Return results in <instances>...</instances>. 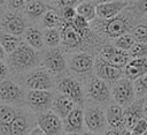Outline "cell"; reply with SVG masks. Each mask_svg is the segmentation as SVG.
I'll list each match as a JSON object with an SVG mask.
<instances>
[{
	"label": "cell",
	"mask_w": 147,
	"mask_h": 135,
	"mask_svg": "<svg viewBox=\"0 0 147 135\" xmlns=\"http://www.w3.org/2000/svg\"><path fill=\"white\" fill-rule=\"evenodd\" d=\"M140 15L138 14L134 5L130 7V5L118 15L115 17L108 18V20H100L101 24L98 25L96 31L99 33H102L109 39H114L125 32L131 31V29L138 24V18Z\"/></svg>",
	"instance_id": "1"
},
{
	"label": "cell",
	"mask_w": 147,
	"mask_h": 135,
	"mask_svg": "<svg viewBox=\"0 0 147 135\" xmlns=\"http://www.w3.org/2000/svg\"><path fill=\"white\" fill-rule=\"evenodd\" d=\"M40 51H37L28 43H21L11 53L7 55V65L9 70L15 74L29 73L33 68L41 65Z\"/></svg>",
	"instance_id": "2"
},
{
	"label": "cell",
	"mask_w": 147,
	"mask_h": 135,
	"mask_svg": "<svg viewBox=\"0 0 147 135\" xmlns=\"http://www.w3.org/2000/svg\"><path fill=\"white\" fill-rule=\"evenodd\" d=\"M85 93L88 102L95 103L101 106L107 105L113 100L110 84L95 74L87 76V80L85 82Z\"/></svg>",
	"instance_id": "3"
},
{
	"label": "cell",
	"mask_w": 147,
	"mask_h": 135,
	"mask_svg": "<svg viewBox=\"0 0 147 135\" xmlns=\"http://www.w3.org/2000/svg\"><path fill=\"white\" fill-rule=\"evenodd\" d=\"M84 122L85 130L92 134H105L108 127L102 106L88 100L87 105L84 107Z\"/></svg>",
	"instance_id": "4"
},
{
	"label": "cell",
	"mask_w": 147,
	"mask_h": 135,
	"mask_svg": "<svg viewBox=\"0 0 147 135\" xmlns=\"http://www.w3.org/2000/svg\"><path fill=\"white\" fill-rule=\"evenodd\" d=\"M55 91L68 96L77 105H84L86 102L85 85L80 80L76 78L75 76L67 75L56 80Z\"/></svg>",
	"instance_id": "5"
},
{
	"label": "cell",
	"mask_w": 147,
	"mask_h": 135,
	"mask_svg": "<svg viewBox=\"0 0 147 135\" xmlns=\"http://www.w3.org/2000/svg\"><path fill=\"white\" fill-rule=\"evenodd\" d=\"M56 80L46 68L36 67L25 75L24 85L28 90H53L55 89Z\"/></svg>",
	"instance_id": "6"
},
{
	"label": "cell",
	"mask_w": 147,
	"mask_h": 135,
	"mask_svg": "<svg viewBox=\"0 0 147 135\" xmlns=\"http://www.w3.org/2000/svg\"><path fill=\"white\" fill-rule=\"evenodd\" d=\"M95 58L88 51L71 52L68 60V68L77 76H88L94 70Z\"/></svg>",
	"instance_id": "7"
},
{
	"label": "cell",
	"mask_w": 147,
	"mask_h": 135,
	"mask_svg": "<svg viewBox=\"0 0 147 135\" xmlns=\"http://www.w3.org/2000/svg\"><path fill=\"white\" fill-rule=\"evenodd\" d=\"M111 99L125 107L137 99L133 81L123 75L111 84Z\"/></svg>",
	"instance_id": "8"
},
{
	"label": "cell",
	"mask_w": 147,
	"mask_h": 135,
	"mask_svg": "<svg viewBox=\"0 0 147 135\" xmlns=\"http://www.w3.org/2000/svg\"><path fill=\"white\" fill-rule=\"evenodd\" d=\"M41 66L46 68L54 76L61 75L67 69V59L63 53V48L57 47H48L44 51L41 55Z\"/></svg>",
	"instance_id": "9"
},
{
	"label": "cell",
	"mask_w": 147,
	"mask_h": 135,
	"mask_svg": "<svg viewBox=\"0 0 147 135\" xmlns=\"http://www.w3.org/2000/svg\"><path fill=\"white\" fill-rule=\"evenodd\" d=\"M26 91L10 78H3L0 81V103L21 105L25 104Z\"/></svg>",
	"instance_id": "10"
},
{
	"label": "cell",
	"mask_w": 147,
	"mask_h": 135,
	"mask_svg": "<svg viewBox=\"0 0 147 135\" xmlns=\"http://www.w3.org/2000/svg\"><path fill=\"white\" fill-rule=\"evenodd\" d=\"M54 92L52 90H28L25 105L33 113H41L51 108Z\"/></svg>",
	"instance_id": "11"
},
{
	"label": "cell",
	"mask_w": 147,
	"mask_h": 135,
	"mask_svg": "<svg viewBox=\"0 0 147 135\" xmlns=\"http://www.w3.org/2000/svg\"><path fill=\"white\" fill-rule=\"evenodd\" d=\"M36 123L45 134H63V119L51 108L38 113L36 117Z\"/></svg>",
	"instance_id": "12"
},
{
	"label": "cell",
	"mask_w": 147,
	"mask_h": 135,
	"mask_svg": "<svg viewBox=\"0 0 147 135\" xmlns=\"http://www.w3.org/2000/svg\"><path fill=\"white\" fill-rule=\"evenodd\" d=\"M0 28L7 32H10L13 35L21 37L24 35V32L28 28L26 17L24 15H20L17 12L9 9L8 12L3 13V15L1 16Z\"/></svg>",
	"instance_id": "13"
},
{
	"label": "cell",
	"mask_w": 147,
	"mask_h": 135,
	"mask_svg": "<svg viewBox=\"0 0 147 135\" xmlns=\"http://www.w3.org/2000/svg\"><path fill=\"white\" fill-rule=\"evenodd\" d=\"M99 58L109 62V63H111V65L121 67V68H124L125 65L131 59V57L129 54V51L121 50V48L116 47L113 43L111 44H103L100 47Z\"/></svg>",
	"instance_id": "14"
},
{
	"label": "cell",
	"mask_w": 147,
	"mask_h": 135,
	"mask_svg": "<svg viewBox=\"0 0 147 135\" xmlns=\"http://www.w3.org/2000/svg\"><path fill=\"white\" fill-rule=\"evenodd\" d=\"M84 108L83 105H76L70 113L63 119L64 134H83L85 133Z\"/></svg>",
	"instance_id": "15"
},
{
	"label": "cell",
	"mask_w": 147,
	"mask_h": 135,
	"mask_svg": "<svg viewBox=\"0 0 147 135\" xmlns=\"http://www.w3.org/2000/svg\"><path fill=\"white\" fill-rule=\"evenodd\" d=\"M146 97H139L134 99L131 104L123 107V117H124V127L130 133L133 126L144 118L142 111H144V103ZM131 134V133H130Z\"/></svg>",
	"instance_id": "16"
},
{
	"label": "cell",
	"mask_w": 147,
	"mask_h": 135,
	"mask_svg": "<svg viewBox=\"0 0 147 135\" xmlns=\"http://www.w3.org/2000/svg\"><path fill=\"white\" fill-rule=\"evenodd\" d=\"M94 74L96 76H99L100 78L107 81L109 84H113L119 77H122L124 75L123 68L117 67L115 65H111V63H109V62H107V61H105L100 58H98L95 60Z\"/></svg>",
	"instance_id": "17"
},
{
	"label": "cell",
	"mask_w": 147,
	"mask_h": 135,
	"mask_svg": "<svg viewBox=\"0 0 147 135\" xmlns=\"http://www.w3.org/2000/svg\"><path fill=\"white\" fill-rule=\"evenodd\" d=\"M105 113H106V120H107V125H108L107 128L118 129L122 134H130L124 127L123 106H121L116 102L111 100L109 104H107Z\"/></svg>",
	"instance_id": "18"
},
{
	"label": "cell",
	"mask_w": 147,
	"mask_h": 135,
	"mask_svg": "<svg viewBox=\"0 0 147 135\" xmlns=\"http://www.w3.org/2000/svg\"><path fill=\"white\" fill-rule=\"evenodd\" d=\"M130 3L124 0H113L96 5V17L100 20H108L121 14Z\"/></svg>",
	"instance_id": "19"
},
{
	"label": "cell",
	"mask_w": 147,
	"mask_h": 135,
	"mask_svg": "<svg viewBox=\"0 0 147 135\" xmlns=\"http://www.w3.org/2000/svg\"><path fill=\"white\" fill-rule=\"evenodd\" d=\"M76 105L77 104L71 98H69L68 96L56 91L54 93V97H53V100H52L51 110H53L57 115H60L62 119H64Z\"/></svg>",
	"instance_id": "20"
},
{
	"label": "cell",
	"mask_w": 147,
	"mask_h": 135,
	"mask_svg": "<svg viewBox=\"0 0 147 135\" xmlns=\"http://www.w3.org/2000/svg\"><path fill=\"white\" fill-rule=\"evenodd\" d=\"M31 122L29 119L28 113L24 110L18 108L17 115L13 120V122L8 126L6 134H30L31 130Z\"/></svg>",
	"instance_id": "21"
},
{
	"label": "cell",
	"mask_w": 147,
	"mask_h": 135,
	"mask_svg": "<svg viewBox=\"0 0 147 135\" xmlns=\"http://www.w3.org/2000/svg\"><path fill=\"white\" fill-rule=\"evenodd\" d=\"M123 73L132 81L147 73V55L142 58H131L123 68Z\"/></svg>",
	"instance_id": "22"
},
{
	"label": "cell",
	"mask_w": 147,
	"mask_h": 135,
	"mask_svg": "<svg viewBox=\"0 0 147 135\" xmlns=\"http://www.w3.org/2000/svg\"><path fill=\"white\" fill-rule=\"evenodd\" d=\"M48 5L42 0H32L25 3L23 8V14L28 20H38L41 18L44 13L48 9Z\"/></svg>",
	"instance_id": "23"
},
{
	"label": "cell",
	"mask_w": 147,
	"mask_h": 135,
	"mask_svg": "<svg viewBox=\"0 0 147 135\" xmlns=\"http://www.w3.org/2000/svg\"><path fill=\"white\" fill-rule=\"evenodd\" d=\"M18 108L11 104L1 103L0 104V134H6L8 126L13 122L17 115Z\"/></svg>",
	"instance_id": "24"
},
{
	"label": "cell",
	"mask_w": 147,
	"mask_h": 135,
	"mask_svg": "<svg viewBox=\"0 0 147 135\" xmlns=\"http://www.w3.org/2000/svg\"><path fill=\"white\" fill-rule=\"evenodd\" d=\"M23 36H24L25 43H28L30 46H32L37 51H42L44 47L46 46L44 42L42 30H40L37 27H28Z\"/></svg>",
	"instance_id": "25"
},
{
	"label": "cell",
	"mask_w": 147,
	"mask_h": 135,
	"mask_svg": "<svg viewBox=\"0 0 147 135\" xmlns=\"http://www.w3.org/2000/svg\"><path fill=\"white\" fill-rule=\"evenodd\" d=\"M42 28H59L62 22L61 13L55 7H48L40 18Z\"/></svg>",
	"instance_id": "26"
},
{
	"label": "cell",
	"mask_w": 147,
	"mask_h": 135,
	"mask_svg": "<svg viewBox=\"0 0 147 135\" xmlns=\"http://www.w3.org/2000/svg\"><path fill=\"white\" fill-rule=\"evenodd\" d=\"M21 43H22V40H21L20 36L13 35V33L7 32L5 30H0V44L2 45L7 55L9 53H11Z\"/></svg>",
	"instance_id": "27"
},
{
	"label": "cell",
	"mask_w": 147,
	"mask_h": 135,
	"mask_svg": "<svg viewBox=\"0 0 147 135\" xmlns=\"http://www.w3.org/2000/svg\"><path fill=\"white\" fill-rule=\"evenodd\" d=\"M77 14L84 16L90 22L94 21L96 17V5L91 0H82L76 5Z\"/></svg>",
	"instance_id": "28"
},
{
	"label": "cell",
	"mask_w": 147,
	"mask_h": 135,
	"mask_svg": "<svg viewBox=\"0 0 147 135\" xmlns=\"http://www.w3.org/2000/svg\"><path fill=\"white\" fill-rule=\"evenodd\" d=\"M44 42L47 47L61 46V32L59 28H44Z\"/></svg>",
	"instance_id": "29"
},
{
	"label": "cell",
	"mask_w": 147,
	"mask_h": 135,
	"mask_svg": "<svg viewBox=\"0 0 147 135\" xmlns=\"http://www.w3.org/2000/svg\"><path fill=\"white\" fill-rule=\"evenodd\" d=\"M134 43H136V39H134L133 35L130 31L125 32V33H123V35H121V36H118V37L113 39V44L116 47H118L121 50H125V51H129L133 46Z\"/></svg>",
	"instance_id": "30"
},
{
	"label": "cell",
	"mask_w": 147,
	"mask_h": 135,
	"mask_svg": "<svg viewBox=\"0 0 147 135\" xmlns=\"http://www.w3.org/2000/svg\"><path fill=\"white\" fill-rule=\"evenodd\" d=\"M133 85H134L137 98L146 97L147 96V73H145L141 76L133 80Z\"/></svg>",
	"instance_id": "31"
},
{
	"label": "cell",
	"mask_w": 147,
	"mask_h": 135,
	"mask_svg": "<svg viewBox=\"0 0 147 135\" xmlns=\"http://www.w3.org/2000/svg\"><path fill=\"white\" fill-rule=\"evenodd\" d=\"M136 42H144V43H147V23H138L136 24L131 31H130Z\"/></svg>",
	"instance_id": "32"
},
{
	"label": "cell",
	"mask_w": 147,
	"mask_h": 135,
	"mask_svg": "<svg viewBox=\"0 0 147 135\" xmlns=\"http://www.w3.org/2000/svg\"><path fill=\"white\" fill-rule=\"evenodd\" d=\"M129 54L131 58H142L147 55V43L136 42L133 46L129 50Z\"/></svg>",
	"instance_id": "33"
},
{
	"label": "cell",
	"mask_w": 147,
	"mask_h": 135,
	"mask_svg": "<svg viewBox=\"0 0 147 135\" xmlns=\"http://www.w3.org/2000/svg\"><path fill=\"white\" fill-rule=\"evenodd\" d=\"M60 13H61V16H62V20L63 21L71 22L75 18V16L77 15L76 6H64V7L61 8Z\"/></svg>",
	"instance_id": "34"
},
{
	"label": "cell",
	"mask_w": 147,
	"mask_h": 135,
	"mask_svg": "<svg viewBox=\"0 0 147 135\" xmlns=\"http://www.w3.org/2000/svg\"><path fill=\"white\" fill-rule=\"evenodd\" d=\"M71 22H72V24H74L78 30H86V29H88V28L91 27V22H90L87 18H85L84 16L79 15V14H77V15L75 16V18H74Z\"/></svg>",
	"instance_id": "35"
},
{
	"label": "cell",
	"mask_w": 147,
	"mask_h": 135,
	"mask_svg": "<svg viewBox=\"0 0 147 135\" xmlns=\"http://www.w3.org/2000/svg\"><path fill=\"white\" fill-rule=\"evenodd\" d=\"M130 133H131V134H136V135H140V134L146 135V134H147V120H146L145 118H141V119L133 126V128L131 129Z\"/></svg>",
	"instance_id": "36"
},
{
	"label": "cell",
	"mask_w": 147,
	"mask_h": 135,
	"mask_svg": "<svg viewBox=\"0 0 147 135\" xmlns=\"http://www.w3.org/2000/svg\"><path fill=\"white\" fill-rule=\"evenodd\" d=\"M25 2L24 0H8V9L14 12H20L24 8Z\"/></svg>",
	"instance_id": "37"
},
{
	"label": "cell",
	"mask_w": 147,
	"mask_h": 135,
	"mask_svg": "<svg viewBox=\"0 0 147 135\" xmlns=\"http://www.w3.org/2000/svg\"><path fill=\"white\" fill-rule=\"evenodd\" d=\"M52 3L56 5L59 8H62L64 6H76L82 0H49Z\"/></svg>",
	"instance_id": "38"
},
{
	"label": "cell",
	"mask_w": 147,
	"mask_h": 135,
	"mask_svg": "<svg viewBox=\"0 0 147 135\" xmlns=\"http://www.w3.org/2000/svg\"><path fill=\"white\" fill-rule=\"evenodd\" d=\"M8 73H9V67L7 62H3L2 60H0V81L6 78L8 76Z\"/></svg>",
	"instance_id": "39"
},
{
	"label": "cell",
	"mask_w": 147,
	"mask_h": 135,
	"mask_svg": "<svg viewBox=\"0 0 147 135\" xmlns=\"http://www.w3.org/2000/svg\"><path fill=\"white\" fill-rule=\"evenodd\" d=\"M6 58H7V53H6V51L3 50L2 45L0 44V60H5Z\"/></svg>",
	"instance_id": "40"
},
{
	"label": "cell",
	"mask_w": 147,
	"mask_h": 135,
	"mask_svg": "<svg viewBox=\"0 0 147 135\" xmlns=\"http://www.w3.org/2000/svg\"><path fill=\"white\" fill-rule=\"evenodd\" d=\"M142 114H144V118L147 120V97H146L145 103H144V111H142Z\"/></svg>",
	"instance_id": "41"
},
{
	"label": "cell",
	"mask_w": 147,
	"mask_h": 135,
	"mask_svg": "<svg viewBox=\"0 0 147 135\" xmlns=\"http://www.w3.org/2000/svg\"><path fill=\"white\" fill-rule=\"evenodd\" d=\"M91 1H93L95 5H98V3H102V2H107V1H113V0H91Z\"/></svg>",
	"instance_id": "42"
},
{
	"label": "cell",
	"mask_w": 147,
	"mask_h": 135,
	"mask_svg": "<svg viewBox=\"0 0 147 135\" xmlns=\"http://www.w3.org/2000/svg\"><path fill=\"white\" fill-rule=\"evenodd\" d=\"M6 1H8V0H0V7L3 6V5L6 3Z\"/></svg>",
	"instance_id": "43"
},
{
	"label": "cell",
	"mask_w": 147,
	"mask_h": 135,
	"mask_svg": "<svg viewBox=\"0 0 147 135\" xmlns=\"http://www.w3.org/2000/svg\"><path fill=\"white\" fill-rule=\"evenodd\" d=\"M124 1H126L127 3H133L134 1H137V0H124Z\"/></svg>",
	"instance_id": "44"
},
{
	"label": "cell",
	"mask_w": 147,
	"mask_h": 135,
	"mask_svg": "<svg viewBox=\"0 0 147 135\" xmlns=\"http://www.w3.org/2000/svg\"><path fill=\"white\" fill-rule=\"evenodd\" d=\"M30 1H32V0H24V2H25V3H28V2H30Z\"/></svg>",
	"instance_id": "45"
},
{
	"label": "cell",
	"mask_w": 147,
	"mask_h": 135,
	"mask_svg": "<svg viewBox=\"0 0 147 135\" xmlns=\"http://www.w3.org/2000/svg\"><path fill=\"white\" fill-rule=\"evenodd\" d=\"M0 25H1V16H0Z\"/></svg>",
	"instance_id": "46"
},
{
	"label": "cell",
	"mask_w": 147,
	"mask_h": 135,
	"mask_svg": "<svg viewBox=\"0 0 147 135\" xmlns=\"http://www.w3.org/2000/svg\"><path fill=\"white\" fill-rule=\"evenodd\" d=\"M146 97H147V96H146Z\"/></svg>",
	"instance_id": "47"
}]
</instances>
